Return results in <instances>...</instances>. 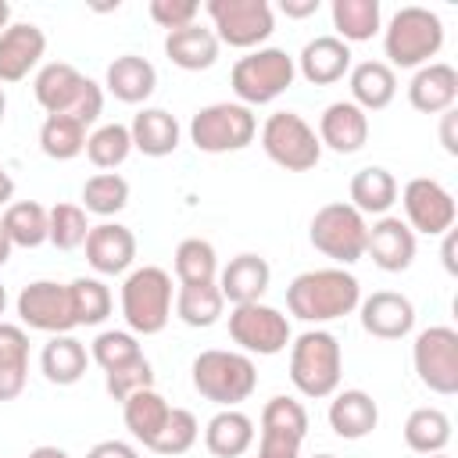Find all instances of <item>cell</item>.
I'll use <instances>...</instances> for the list:
<instances>
[{
	"label": "cell",
	"mask_w": 458,
	"mask_h": 458,
	"mask_svg": "<svg viewBox=\"0 0 458 458\" xmlns=\"http://www.w3.org/2000/svg\"><path fill=\"white\" fill-rule=\"evenodd\" d=\"M218 50H222L218 36L208 25H200V21H193V25L175 29V32L165 36V54L182 72H204V68H211L218 61Z\"/></svg>",
	"instance_id": "26"
},
{
	"label": "cell",
	"mask_w": 458,
	"mask_h": 458,
	"mask_svg": "<svg viewBox=\"0 0 458 458\" xmlns=\"http://www.w3.org/2000/svg\"><path fill=\"white\" fill-rule=\"evenodd\" d=\"M4 114H7V93H4V86H0V122H4Z\"/></svg>",
	"instance_id": "57"
},
{
	"label": "cell",
	"mask_w": 458,
	"mask_h": 458,
	"mask_svg": "<svg viewBox=\"0 0 458 458\" xmlns=\"http://www.w3.org/2000/svg\"><path fill=\"white\" fill-rule=\"evenodd\" d=\"M197 14H200V4L197 0H150V18L161 29H168V32L193 25Z\"/></svg>",
	"instance_id": "48"
},
{
	"label": "cell",
	"mask_w": 458,
	"mask_h": 458,
	"mask_svg": "<svg viewBox=\"0 0 458 458\" xmlns=\"http://www.w3.org/2000/svg\"><path fill=\"white\" fill-rule=\"evenodd\" d=\"M175 279L179 286H197V283H218V254L208 240L186 236L175 247Z\"/></svg>",
	"instance_id": "40"
},
{
	"label": "cell",
	"mask_w": 458,
	"mask_h": 458,
	"mask_svg": "<svg viewBox=\"0 0 458 458\" xmlns=\"http://www.w3.org/2000/svg\"><path fill=\"white\" fill-rule=\"evenodd\" d=\"M225 297L218 290V283H197V286H179L175 293V315L193 326V329H208L222 318Z\"/></svg>",
	"instance_id": "38"
},
{
	"label": "cell",
	"mask_w": 458,
	"mask_h": 458,
	"mask_svg": "<svg viewBox=\"0 0 458 458\" xmlns=\"http://www.w3.org/2000/svg\"><path fill=\"white\" fill-rule=\"evenodd\" d=\"M86 458H140V454H136V447L125 444V440H100V444H93V447L86 451Z\"/></svg>",
	"instance_id": "49"
},
{
	"label": "cell",
	"mask_w": 458,
	"mask_h": 458,
	"mask_svg": "<svg viewBox=\"0 0 458 458\" xmlns=\"http://www.w3.org/2000/svg\"><path fill=\"white\" fill-rule=\"evenodd\" d=\"M11 197H14V179H11V172L0 165V208H7Z\"/></svg>",
	"instance_id": "53"
},
{
	"label": "cell",
	"mask_w": 458,
	"mask_h": 458,
	"mask_svg": "<svg viewBox=\"0 0 458 458\" xmlns=\"http://www.w3.org/2000/svg\"><path fill=\"white\" fill-rule=\"evenodd\" d=\"M18 318H21V329H36V333H72L75 329V311H72V293H68V283H57V279H36L29 286H21L18 301Z\"/></svg>",
	"instance_id": "14"
},
{
	"label": "cell",
	"mask_w": 458,
	"mask_h": 458,
	"mask_svg": "<svg viewBox=\"0 0 458 458\" xmlns=\"http://www.w3.org/2000/svg\"><path fill=\"white\" fill-rule=\"evenodd\" d=\"M261 150L286 172H308L322 157V143L315 129L297 111H276L261 125Z\"/></svg>",
	"instance_id": "10"
},
{
	"label": "cell",
	"mask_w": 458,
	"mask_h": 458,
	"mask_svg": "<svg viewBox=\"0 0 458 458\" xmlns=\"http://www.w3.org/2000/svg\"><path fill=\"white\" fill-rule=\"evenodd\" d=\"M7 311V290H4V283H0V315Z\"/></svg>",
	"instance_id": "58"
},
{
	"label": "cell",
	"mask_w": 458,
	"mask_h": 458,
	"mask_svg": "<svg viewBox=\"0 0 458 458\" xmlns=\"http://www.w3.org/2000/svg\"><path fill=\"white\" fill-rule=\"evenodd\" d=\"M129 136H132V150H140L147 157H168V154H175L182 129H179L175 114H168L165 107H143L132 118Z\"/></svg>",
	"instance_id": "28"
},
{
	"label": "cell",
	"mask_w": 458,
	"mask_h": 458,
	"mask_svg": "<svg viewBox=\"0 0 458 458\" xmlns=\"http://www.w3.org/2000/svg\"><path fill=\"white\" fill-rule=\"evenodd\" d=\"M293 64L311 86H333L351 72V47L336 36H315L304 43Z\"/></svg>",
	"instance_id": "23"
},
{
	"label": "cell",
	"mask_w": 458,
	"mask_h": 458,
	"mask_svg": "<svg viewBox=\"0 0 458 458\" xmlns=\"http://www.w3.org/2000/svg\"><path fill=\"white\" fill-rule=\"evenodd\" d=\"M197 437H200L197 415L190 408H172L168 419H165V426H161V433H157V440L150 444V451L175 458V454H186L197 444Z\"/></svg>",
	"instance_id": "45"
},
{
	"label": "cell",
	"mask_w": 458,
	"mask_h": 458,
	"mask_svg": "<svg viewBox=\"0 0 458 458\" xmlns=\"http://www.w3.org/2000/svg\"><path fill=\"white\" fill-rule=\"evenodd\" d=\"M132 154V136H129V125H118V122H107L100 129H93L86 136V157L93 168L100 172H114L118 165H125V157Z\"/></svg>",
	"instance_id": "41"
},
{
	"label": "cell",
	"mask_w": 458,
	"mask_h": 458,
	"mask_svg": "<svg viewBox=\"0 0 458 458\" xmlns=\"http://www.w3.org/2000/svg\"><path fill=\"white\" fill-rule=\"evenodd\" d=\"M365 254H369L372 265L383 268V272H404V268L415 261V233L408 229L404 218H397V215H379V218L369 225Z\"/></svg>",
	"instance_id": "18"
},
{
	"label": "cell",
	"mask_w": 458,
	"mask_h": 458,
	"mask_svg": "<svg viewBox=\"0 0 458 458\" xmlns=\"http://www.w3.org/2000/svg\"><path fill=\"white\" fill-rule=\"evenodd\" d=\"M311 458H336V454H326V451H322V454H311Z\"/></svg>",
	"instance_id": "59"
},
{
	"label": "cell",
	"mask_w": 458,
	"mask_h": 458,
	"mask_svg": "<svg viewBox=\"0 0 458 458\" xmlns=\"http://www.w3.org/2000/svg\"><path fill=\"white\" fill-rule=\"evenodd\" d=\"M104 86L114 100L122 104H143L154 89H157V72L147 57L140 54H122L107 64V75H104Z\"/></svg>",
	"instance_id": "27"
},
{
	"label": "cell",
	"mask_w": 458,
	"mask_h": 458,
	"mask_svg": "<svg viewBox=\"0 0 458 458\" xmlns=\"http://www.w3.org/2000/svg\"><path fill=\"white\" fill-rule=\"evenodd\" d=\"M404 444L415 454H440L451 444V419L440 408H415L404 422Z\"/></svg>",
	"instance_id": "39"
},
{
	"label": "cell",
	"mask_w": 458,
	"mask_h": 458,
	"mask_svg": "<svg viewBox=\"0 0 458 458\" xmlns=\"http://www.w3.org/2000/svg\"><path fill=\"white\" fill-rule=\"evenodd\" d=\"M304 437H308V411L301 401H293L286 394L265 401L258 458H301Z\"/></svg>",
	"instance_id": "16"
},
{
	"label": "cell",
	"mask_w": 458,
	"mask_h": 458,
	"mask_svg": "<svg viewBox=\"0 0 458 458\" xmlns=\"http://www.w3.org/2000/svg\"><path fill=\"white\" fill-rule=\"evenodd\" d=\"M408 100L422 114L451 111L458 100V72L447 61H429V64L415 68V75L408 82Z\"/></svg>",
	"instance_id": "22"
},
{
	"label": "cell",
	"mask_w": 458,
	"mask_h": 458,
	"mask_svg": "<svg viewBox=\"0 0 458 458\" xmlns=\"http://www.w3.org/2000/svg\"><path fill=\"white\" fill-rule=\"evenodd\" d=\"M29 458H68V451L54 447V444H39V447H32V451H29Z\"/></svg>",
	"instance_id": "54"
},
{
	"label": "cell",
	"mask_w": 458,
	"mask_h": 458,
	"mask_svg": "<svg viewBox=\"0 0 458 458\" xmlns=\"http://www.w3.org/2000/svg\"><path fill=\"white\" fill-rule=\"evenodd\" d=\"M104 386H107V394H111L114 401H125L129 394L154 386V369H150L147 358H136V361H129V365H118V369L104 372Z\"/></svg>",
	"instance_id": "47"
},
{
	"label": "cell",
	"mask_w": 458,
	"mask_h": 458,
	"mask_svg": "<svg viewBox=\"0 0 458 458\" xmlns=\"http://www.w3.org/2000/svg\"><path fill=\"white\" fill-rule=\"evenodd\" d=\"M308 240L318 254L333 258L336 265H354L365 258V240H369V222L358 208L336 200L322 204L308 225Z\"/></svg>",
	"instance_id": "9"
},
{
	"label": "cell",
	"mask_w": 458,
	"mask_h": 458,
	"mask_svg": "<svg viewBox=\"0 0 458 458\" xmlns=\"http://www.w3.org/2000/svg\"><path fill=\"white\" fill-rule=\"evenodd\" d=\"M32 93L47 114H72L82 125H93L104 111V89L68 61L43 64L32 79Z\"/></svg>",
	"instance_id": "2"
},
{
	"label": "cell",
	"mask_w": 458,
	"mask_h": 458,
	"mask_svg": "<svg viewBox=\"0 0 458 458\" xmlns=\"http://www.w3.org/2000/svg\"><path fill=\"white\" fill-rule=\"evenodd\" d=\"M258 136V118L250 107H243L240 100H218L208 104L193 114L190 122V140L197 150L204 154H229V150H243L250 147Z\"/></svg>",
	"instance_id": "8"
},
{
	"label": "cell",
	"mask_w": 458,
	"mask_h": 458,
	"mask_svg": "<svg viewBox=\"0 0 458 458\" xmlns=\"http://www.w3.org/2000/svg\"><path fill=\"white\" fill-rule=\"evenodd\" d=\"M250 444H254V422L236 408L215 411L204 426V447L215 458H240L250 451Z\"/></svg>",
	"instance_id": "29"
},
{
	"label": "cell",
	"mask_w": 458,
	"mask_h": 458,
	"mask_svg": "<svg viewBox=\"0 0 458 458\" xmlns=\"http://www.w3.org/2000/svg\"><path fill=\"white\" fill-rule=\"evenodd\" d=\"M454 247H458V233H454V229H447V233H444V250H440V254H444V268H447L451 276L458 272V261H454Z\"/></svg>",
	"instance_id": "52"
},
{
	"label": "cell",
	"mask_w": 458,
	"mask_h": 458,
	"mask_svg": "<svg viewBox=\"0 0 458 458\" xmlns=\"http://www.w3.org/2000/svg\"><path fill=\"white\" fill-rule=\"evenodd\" d=\"M329 14H333L336 39H344L347 47L351 43H365L383 29L379 0H333Z\"/></svg>",
	"instance_id": "35"
},
{
	"label": "cell",
	"mask_w": 458,
	"mask_h": 458,
	"mask_svg": "<svg viewBox=\"0 0 458 458\" xmlns=\"http://www.w3.org/2000/svg\"><path fill=\"white\" fill-rule=\"evenodd\" d=\"M426 458H451V454H444V451H440V454H426Z\"/></svg>",
	"instance_id": "60"
},
{
	"label": "cell",
	"mask_w": 458,
	"mask_h": 458,
	"mask_svg": "<svg viewBox=\"0 0 458 458\" xmlns=\"http://www.w3.org/2000/svg\"><path fill=\"white\" fill-rule=\"evenodd\" d=\"M293 79H297V64L279 47H258L247 57H240L229 72V86L243 107L272 104L279 93L293 86Z\"/></svg>",
	"instance_id": "7"
},
{
	"label": "cell",
	"mask_w": 458,
	"mask_h": 458,
	"mask_svg": "<svg viewBox=\"0 0 458 458\" xmlns=\"http://www.w3.org/2000/svg\"><path fill=\"white\" fill-rule=\"evenodd\" d=\"M361 304V286L344 268H311L286 286V308L301 322H333Z\"/></svg>",
	"instance_id": "1"
},
{
	"label": "cell",
	"mask_w": 458,
	"mask_h": 458,
	"mask_svg": "<svg viewBox=\"0 0 458 458\" xmlns=\"http://www.w3.org/2000/svg\"><path fill=\"white\" fill-rule=\"evenodd\" d=\"M379 426V404L365 390H336L329 401V429L344 440H361Z\"/></svg>",
	"instance_id": "25"
},
{
	"label": "cell",
	"mask_w": 458,
	"mask_h": 458,
	"mask_svg": "<svg viewBox=\"0 0 458 458\" xmlns=\"http://www.w3.org/2000/svg\"><path fill=\"white\" fill-rule=\"evenodd\" d=\"M318 143L336 154H358L369 140V114L351 100H333L318 118Z\"/></svg>",
	"instance_id": "21"
},
{
	"label": "cell",
	"mask_w": 458,
	"mask_h": 458,
	"mask_svg": "<svg viewBox=\"0 0 458 458\" xmlns=\"http://www.w3.org/2000/svg\"><path fill=\"white\" fill-rule=\"evenodd\" d=\"M47 54V32L32 21H11L0 32V82H21Z\"/></svg>",
	"instance_id": "19"
},
{
	"label": "cell",
	"mask_w": 458,
	"mask_h": 458,
	"mask_svg": "<svg viewBox=\"0 0 458 458\" xmlns=\"http://www.w3.org/2000/svg\"><path fill=\"white\" fill-rule=\"evenodd\" d=\"M11 25V4L7 0H0V32Z\"/></svg>",
	"instance_id": "56"
},
{
	"label": "cell",
	"mask_w": 458,
	"mask_h": 458,
	"mask_svg": "<svg viewBox=\"0 0 458 458\" xmlns=\"http://www.w3.org/2000/svg\"><path fill=\"white\" fill-rule=\"evenodd\" d=\"M344 372L340 340L326 329H308L290 344V383L301 397H333Z\"/></svg>",
	"instance_id": "3"
},
{
	"label": "cell",
	"mask_w": 458,
	"mask_h": 458,
	"mask_svg": "<svg viewBox=\"0 0 458 458\" xmlns=\"http://www.w3.org/2000/svg\"><path fill=\"white\" fill-rule=\"evenodd\" d=\"M86 365H89V354L86 347L72 336V333H57L43 344V354H39V369L43 376L54 383V386H72L86 376Z\"/></svg>",
	"instance_id": "32"
},
{
	"label": "cell",
	"mask_w": 458,
	"mask_h": 458,
	"mask_svg": "<svg viewBox=\"0 0 458 458\" xmlns=\"http://www.w3.org/2000/svg\"><path fill=\"white\" fill-rule=\"evenodd\" d=\"M279 7H283L286 18H308V14L318 11V0H283Z\"/></svg>",
	"instance_id": "51"
},
{
	"label": "cell",
	"mask_w": 458,
	"mask_h": 458,
	"mask_svg": "<svg viewBox=\"0 0 458 458\" xmlns=\"http://www.w3.org/2000/svg\"><path fill=\"white\" fill-rule=\"evenodd\" d=\"M204 11L211 18V32L218 36V43L236 50L261 47L276 29L268 0H208Z\"/></svg>",
	"instance_id": "11"
},
{
	"label": "cell",
	"mask_w": 458,
	"mask_h": 458,
	"mask_svg": "<svg viewBox=\"0 0 458 458\" xmlns=\"http://www.w3.org/2000/svg\"><path fill=\"white\" fill-rule=\"evenodd\" d=\"M268 279H272V268L261 254H236L218 272V290L233 308L236 304H254L268 290Z\"/></svg>",
	"instance_id": "24"
},
{
	"label": "cell",
	"mask_w": 458,
	"mask_h": 458,
	"mask_svg": "<svg viewBox=\"0 0 458 458\" xmlns=\"http://www.w3.org/2000/svg\"><path fill=\"white\" fill-rule=\"evenodd\" d=\"M401 204H404V222L411 233H426V236H444L447 229H454V197L447 186H440L429 175H415L404 182Z\"/></svg>",
	"instance_id": "15"
},
{
	"label": "cell",
	"mask_w": 458,
	"mask_h": 458,
	"mask_svg": "<svg viewBox=\"0 0 458 458\" xmlns=\"http://www.w3.org/2000/svg\"><path fill=\"white\" fill-rule=\"evenodd\" d=\"M129 204V182L118 172H97L82 186V211L111 218Z\"/></svg>",
	"instance_id": "42"
},
{
	"label": "cell",
	"mask_w": 458,
	"mask_h": 458,
	"mask_svg": "<svg viewBox=\"0 0 458 458\" xmlns=\"http://www.w3.org/2000/svg\"><path fill=\"white\" fill-rule=\"evenodd\" d=\"M122 318L132 336H154L172 318V276L157 265L132 268L122 283Z\"/></svg>",
	"instance_id": "6"
},
{
	"label": "cell",
	"mask_w": 458,
	"mask_h": 458,
	"mask_svg": "<svg viewBox=\"0 0 458 458\" xmlns=\"http://www.w3.org/2000/svg\"><path fill=\"white\" fill-rule=\"evenodd\" d=\"M440 143L447 154H458V111H444L440 114Z\"/></svg>",
	"instance_id": "50"
},
{
	"label": "cell",
	"mask_w": 458,
	"mask_h": 458,
	"mask_svg": "<svg viewBox=\"0 0 458 458\" xmlns=\"http://www.w3.org/2000/svg\"><path fill=\"white\" fill-rule=\"evenodd\" d=\"M72 293V311H75V326H100L111 315V290L97 279V276H79L68 283Z\"/></svg>",
	"instance_id": "43"
},
{
	"label": "cell",
	"mask_w": 458,
	"mask_h": 458,
	"mask_svg": "<svg viewBox=\"0 0 458 458\" xmlns=\"http://www.w3.org/2000/svg\"><path fill=\"white\" fill-rule=\"evenodd\" d=\"M168 411H172V404H168L154 386L136 390V394H129V397L122 401L125 429H129L143 447H150V444L157 440V433H161V426H165Z\"/></svg>",
	"instance_id": "34"
},
{
	"label": "cell",
	"mask_w": 458,
	"mask_h": 458,
	"mask_svg": "<svg viewBox=\"0 0 458 458\" xmlns=\"http://www.w3.org/2000/svg\"><path fill=\"white\" fill-rule=\"evenodd\" d=\"M351 79V104H358L365 114L383 111L397 97V75L386 61H361L347 72Z\"/></svg>",
	"instance_id": "30"
},
{
	"label": "cell",
	"mask_w": 458,
	"mask_h": 458,
	"mask_svg": "<svg viewBox=\"0 0 458 458\" xmlns=\"http://www.w3.org/2000/svg\"><path fill=\"white\" fill-rule=\"evenodd\" d=\"M444 47V21L419 4L401 7L383 29V54L390 68H422Z\"/></svg>",
	"instance_id": "5"
},
{
	"label": "cell",
	"mask_w": 458,
	"mask_h": 458,
	"mask_svg": "<svg viewBox=\"0 0 458 458\" xmlns=\"http://www.w3.org/2000/svg\"><path fill=\"white\" fill-rule=\"evenodd\" d=\"M25 458H29V454H25Z\"/></svg>",
	"instance_id": "61"
},
{
	"label": "cell",
	"mask_w": 458,
	"mask_h": 458,
	"mask_svg": "<svg viewBox=\"0 0 458 458\" xmlns=\"http://www.w3.org/2000/svg\"><path fill=\"white\" fill-rule=\"evenodd\" d=\"M29 383V336L14 322H0V401L21 397Z\"/></svg>",
	"instance_id": "31"
},
{
	"label": "cell",
	"mask_w": 458,
	"mask_h": 458,
	"mask_svg": "<svg viewBox=\"0 0 458 458\" xmlns=\"http://www.w3.org/2000/svg\"><path fill=\"white\" fill-rule=\"evenodd\" d=\"M11 240H7V233H4V225H0V265H7V258H11Z\"/></svg>",
	"instance_id": "55"
},
{
	"label": "cell",
	"mask_w": 458,
	"mask_h": 458,
	"mask_svg": "<svg viewBox=\"0 0 458 458\" xmlns=\"http://www.w3.org/2000/svg\"><path fill=\"white\" fill-rule=\"evenodd\" d=\"M190 376H193V390L204 401L222 404V408H236L258 386V369H254L250 354L222 351V347L200 351L193 358V365H190Z\"/></svg>",
	"instance_id": "4"
},
{
	"label": "cell",
	"mask_w": 458,
	"mask_h": 458,
	"mask_svg": "<svg viewBox=\"0 0 458 458\" xmlns=\"http://www.w3.org/2000/svg\"><path fill=\"white\" fill-rule=\"evenodd\" d=\"M411 365L419 383L440 397L458 394V333L451 326H429L415 336Z\"/></svg>",
	"instance_id": "13"
},
{
	"label": "cell",
	"mask_w": 458,
	"mask_h": 458,
	"mask_svg": "<svg viewBox=\"0 0 458 458\" xmlns=\"http://www.w3.org/2000/svg\"><path fill=\"white\" fill-rule=\"evenodd\" d=\"M347 193H351V208H358L361 215H386L397 204V179L383 165H369L351 175Z\"/></svg>",
	"instance_id": "33"
},
{
	"label": "cell",
	"mask_w": 458,
	"mask_h": 458,
	"mask_svg": "<svg viewBox=\"0 0 458 458\" xmlns=\"http://www.w3.org/2000/svg\"><path fill=\"white\" fill-rule=\"evenodd\" d=\"M89 222L82 204H54L47 208V243H54L57 250H75L86 243Z\"/></svg>",
	"instance_id": "44"
},
{
	"label": "cell",
	"mask_w": 458,
	"mask_h": 458,
	"mask_svg": "<svg viewBox=\"0 0 458 458\" xmlns=\"http://www.w3.org/2000/svg\"><path fill=\"white\" fill-rule=\"evenodd\" d=\"M89 358H93L104 372H111V369H118V365H129V361L143 358V351H140V340H136L129 329H104V333H97V340H93V347H89Z\"/></svg>",
	"instance_id": "46"
},
{
	"label": "cell",
	"mask_w": 458,
	"mask_h": 458,
	"mask_svg": "<svg viewBox=\"0 0 458 458\" xmlns=\"http://www.w3.org/2000/svg\"><path fill=\"white\" fill-rule=\"evenodd\" d=\"M229 336L243 354H279L293 340L290 318L272 304H236L229 311Z\"/></svg>",
	"instance_id": "12"
},
{
	"label": "cell",
	"mask_w": 458,
	"mask_h": 458,
	"mask_svg": "<svg viewBox=\"0 0 458 458\" xmlns=\"http://www.w3.org/2000/svg\"><path fill=\"white\" fill-rule=\"evenodd\" d=\"M86 261L100 276H122L136 261V236L122 222H100L86 233Z\"/></svg>",
	"instance_id": "17"
},
{
	"label": "cell",
	"mask_w": 458,
	"mask_h": 458,
	"mask_svg": "<svg viewBox=\"0 0 458 458\" xmlns=\"http://www.w3.org/2000/svg\"><path fill=\"white\" fill-rule=\"evenodd\" d=\"M39 150L50 161H72L86 150V125L72 114H47L39 125Z\"/></svg>",
	"instance_id": "37"
},
{
	"label": "cell",
	"mask_w": 458,
	"mask_h": 458,
	"mask_svg": "<svg viewBox=\"0 0 458 458\" xmlns=\"http://www.w3.org/2000/svg\"><path fill=\"white\" fill-rule=\"evenodd\" d=\"M11 247H39L47 243V208L39 200H14L4 208V218H0Z\"/></svg>",
	"instance_id": "36"
},
{
	"label": "cell",
	"mask_w": 458,
	"mask_h": 458,
	"mask_svg": "<svg viewBox=\"0 0 458 458\" xmlns=\"http://www.w3.org/2000/svg\"><path fill=\"white\" fill-rule=\"evenodd\" d=\"M358 308H361V329L376 340H401L415 326V304L397 290H376Z\"/></svg>",
	"instance_id": "20"
}]
</instances>
